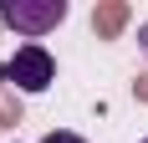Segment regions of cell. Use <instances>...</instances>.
Segmentation results:
<instances>
[{
    "label": "cell",
    "instance_id": "cell-3",
    "mask_svg": "<svg viewBox=\"0 0 148 143\" xmlns=\"http://www.w3.org/2000/svg\"><path fill=\"white\" fill-rule=\"evenodd\" d=\"M41 143H87V138H82V133H66V128H56V133H46Z\"/></svg>",
    "mask_w": 148,
    "mask_h": 143
},
{
    "label": "cell",
    "instance_id": "cell-1",
    "mask_svg": "<svg viewBox=\"0 0 148 143\" xmlns=\"http://www.w3.org/2000/svg\"><path fill=\"white\" fill-rule=\"evenodd\" d=\"M0 82L21 87V92H46V87L56 82V61H51V51L46 46H15L10 61H0Z\"/></svg>",
    "mask_w": 148,
    "mask_h": 143
},
{
    "label": "cell",
    "instance_id": "cell-2",
    "mask_svg": "<svg viewBox=\"0 0 148 143\" xmlns=\"http://www.w3.org/2000/svg\"><path fill=\"white\" fill-rule=\"evenodd\" d=\"M0 21L36 41V36H46L66 21V0H15V5H0Z\"/></svg>",
    "mask_w": 148,
    "mask_h": 143
},
{
    "label": "cell",
    "instance_id": "cell-4",
    "mask_svg": "<svg viewBox=\"0 0 148 143\" xmlns=\"http://www.w3.org/2000/svg\"><path fill=\"white\" fill-rule=\"evenodd\" d=\"M143 143H148V138H143Z\"/></svg>",
    "mask_w": 148,
    "mask_h": 143
}]
</instances>
